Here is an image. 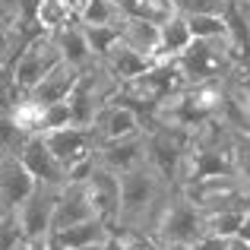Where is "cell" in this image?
<instances>
[{
    "label": "cell",
    "instance_id": "6da1fadb",
    "mask_svg": "<svg viewBox=\"0 0 250 250\" xmlns=\"http://www.w3.org/2000/svg\"><path fill=\"white\" fill-rule=\"evenodd\" d=\"M171 187H177V184H171L165 174H159L149 162L121 174V219H117L114 228L149 234Z\"/></svg>",
    "mask_w": 250,
    "mask_h": 250
},
{
    "label": "cell",
    "instance_id": "7a4b0ae2",
    "mask_svg": "<svg viewBox=\"0 0 250 250\" xmlns=\"http://www.w3.org/2000/svg\"><path fill=\"white\" fill-rule=\"evenodd\" d=\"M174 67L187 85L196 83H225L238 73V42L234 38H193L181 57H174Z\"/></svg>",
    "mask_w": 250,
    "mask_h": 250
},
{
    "label": "cell",
    "instance_id": "3957f363",
    "mask_svg": "<svg viewBox=\"0 0 250 250\" xmlns=\"http://www.w3.org/2000/svg\"><path fill=\"white\" fill-rule=\"evenodd\" d=\"M149 238H155L165 247H190L203 238V209L184 193V187H171Z\"/></svg>",
    "mask_w": 250,
    "mask_h": 250
},
{
    "label": "cell",
    "instance_id": "277c9868",
    "mask_svg": "<svg viewBox=\"0 0 250 250\" xmlns=\"http://www.w3.org/2000/svg\"><path fill=\"white\" fill-rule=\"evenodd\" d=\"M57 63H63L61 48L51 38V32H44V35L25 42V48L16 54V61H13V83H16L19 92H32Z\"/></svg>",
    "mask_w": 250,
    "mask_h": 250
},
{
    "label": "cell",
    "instance_id": "5b68a950",
    "mask_svg": "<svg viewBox=\"0 0 250 250\" xmlns=\"http://www.w3.org/2000/svg\"><path fill=\"white\" fill-rule=\"evenodd\" d=\"M57 196H61V187L38 184V187L16 206L19 228H22V234H25V241H29V244H48L51 231H54Z\"/></svg>",
    "mask_w": 250,
    "mask_h": 250
},
{
    "label": "cell",
    "instance_id": "8992f818",
    "mask_svg": "<svg viewBox=\"0 0 250 250\" xmlns=\"http://www.w3.org/2000/svg\"><path fill=\"white\" fill-rule=\"evenodd\" d=\"M92 130H95V140L98 143L127 140V136H136V133H143V130H146V117H143L136 108H130V104L111 98V102L98 111Z\"/></svg>",
    "mask_w": 250,
    "mask_h": 250
},
{
    "label": "cell",
    "instance_id": "52a82bcc",
    "mask_svg": "<svg viewBox=\"0 0 250 250\" xmlns=\"http://www.w3.org/2000/svg\"><path fill=\"white\" fill-rule=\"evenodd\" d=\"M95 159L102 168L114 171V174H127V171L140 168L149 162V140L146 130L127 140H111V143H98L95 146Z\"/></svg>",
    "mask_w": 250,
    "mask_h": 250
},
{
    "label": "cell",
    "instance_id": "ba28073f",
    "mask_svg": "<svg viewBox=\"0 0 250 250\" xmlns=\"http://www.w3.org/2000/svg\"><path fill=\"white\" fill-rule=\"evenodd\" d=\"M44 143H48V149L54 152V159L61 162L63 168L76 165V162L89 159V155H95V130L92 127H76V124H70V127H61V130H48V133H42Z\"/></svg>",
    "mask_w": 250,
    "mask_h": 250
},
{
    "label": "cell",
    "instance_id": "9c48e42d",
    "mask_svg": "<svg viewBox=\"0 0 250 250\" xmlns=\"http://www.w3.org/2000/svg\"><path fill=\"white\" fill-rule=\"evenodd\" d=\"M85 187H89L95 215H98V219H104L111 228H114L117 219H121V174H114V171H108V168L98 165L95 174L85 181Z\"/></svg>",
    "mask_w": 250,
    "mask_h": 250
},
{
    "label": "cell",
    "instance_id": "30bf717a",
    "mask_svg": "<svg viewBox=\"0 0 250 250\" xmlns=\"http://www.w3.org/2000/svg\"><path fill=\"white\" fill-rule=\"evenodd\" d=\"M19 159H22V165L29 168V174L35 177L38 184H48V187H63V184H67V168L54 159V152H51L48 143H44V136H32L22 146Z\"/></svg>",
    "mask_w": 250,
    "mask_h": 250
},
{
    "label": "cell",
    "instance_id": "8fae6325",
    "mask_svg": "<svg viewBox=\"0 0 250 250\" xmlns=\"http://www.w3.org/2000/svg\"><path fill=\"white\" fill-rule=\"evenodd\" d=\"M38 187L19 155H0V203L6 212H16V206Z\"/></svg>",
    "mask_w": 250,
    "mask_h": 250
},
{
    "label": "cell",
    "instance_id": "7c38bea8",
    "mask_svg": "<svg viewBox=\"0 0 250 250\" xmlns=\"http://www.w3.org/2000/svg\"><path fill=\"white\" fill-rule=\"evenodd\" d=\"M51 38H54L57 48H61V57L67 63H73L76 70H89L92 63H98L95 51H92V44H89V35H85V25L80 22V19H73V22L54 29Z\"/></svg>",
    "mask_w": 250,
    "mask_h": 250
},
{
    "label": "cell",
    "instance_id": "4fadbf2b",
    "mask_svg": "<svg viewBox=\"0 0 250 250\" xmlns=\"http://www.w3.org/2000/svg\"><path fill=\"white\" fill-rule=\"evenodd\" d=\"M95 219V206L85 184H63L61 196H57V212H54V231L57 228H70L76 222Z\"/></svg>",
    "mask_w": 250,
    "mask_h": 250
},
{
    "label": "cell",
    "instance_id": "5bb4252c",
    "mask_svg": "<svg viewBox=\"0 0 250 250\" xmlns=\"http://www.w3.org/2000/svg\"><path fill=\"white\" fill-rule=\"evenodd\" d=\"M111 231L114 228L108 225L104 219H85V222H76V225L70 228H57V231H51L48 244L57 247V250H70V247H89V244H104V241L111 238Z\"/></svg>",
    "mask_w": 250,
    "mask_h": 250
},
{
    "label": "cell",
    "instance_id": "9a60e30c",
    "mask_svg": "<svg viewBox=\"0 0 250 250\" xmlns=\"http://www.w3.org/2000/svg\"><path fill=\"white\" fill-rule=\"evenodd\" d=\"M102 63L104 70H108L111 76H114L117 83H130V80H136V76H143V73H149V70L155 67L159 61H152V57H143V54H136L133 48H127L124 42H117L114 48L108 51V54L102 57Z\"/></svg>",
    "mask_w": 250,
    "mask_h": 250
},
{
    "label": "cell",
    "instance_id": "2e32d148",
    "mask_svg": "<svg viewBox=\"0 0 250 250\" xmlns=\"http://www.w3.org/2000/svg\"><path fill=\"white\" fill-rule=\"evenodd\" d=\"M80 73L83 70H76L73 63H57L54 70H51L48 76H44L42 83L35 85L32 92H25L29 98H35L38 104H54V102H67L70 92H73V85L80 83Z\"/></svg>",
    "mask_w": 250,
    "mask_h": 250
},
{
    "label": "cell",
    "instance_id": "e0dca14e",
    "mask_svg": "<svg viewBox=\"0 0 250 250\" xmlns=\"http://www.w3.org/2000/svg\"><path fill=\"white\" fill-rule=\"evenodd\" d=\"M121 42L127 48H133L136 54L159 61V22H149V19H140V16L124 19L121 22Z\"/></svg>",
    "mask_w": 250,
    "mask_h": 250
},
{
    "label": "cell",
    "instance_id": "ac0fdd59",
    "mask_svg": "<svg viewBox=\"0 0 250 250\" xmlns=\"http://www.w3.org/2000/svg\"><path fill=\"white\" fill-rule=\"evenodd\" d=\"M193 44V32L184 13H174L168 22L159 25V61H174Z\"/></svg>",
    "mask_w": 250,
    "mask_h": 250
},
{
    "label": "cell",
    "instance_id": "d6986e66",
    "mask_svg": "<svg viewBox=\"0 0 250 250\" xmlns=\"http://www.w3.org/2000/svg\"><path fill=\"white\" fill-rule=\"evenodd\" d=\"M80 22L83 25H121L124 13L117 10L114 0H83Z\"/></svg>",
    "mask_w": 250,
    "mask_h": 250
},
{
    "label": "cell",
    "instance_id": "ffe728a7",
    "mask_svg": "<svg viewBox=\"0 0 250 250\" xmlns=\"http://www.w3.org/2000/svg\"><path fill=\"white\" fill-rule=\"evenodd\" d=\"M76 16V6L70 3V0H42V6H38V25H42V32H54L61 29V25L73 22Z\"/></svg>",
    "mask_w": 250,
    "mask_h": 250
},
{
    "label": "cell",
    "instance_id": "44dd1931",
    "mask_svg": "<svg viewBox=\"0 0 250 250\" xmlns=\"http://www.w3.org/2000/svg\"><path fill=\"white\" fill-rule=\"evenodd\" d=\"M247 212L238 209H222V212H203V234H219V238H234Z\"/></svg>",
    "mask_w": 250,
    "mask_h": 250
},
{
    "label": "cell",
    "instance_id": "7402d4cb",
    "mask_svg": "<svg viewBox=\"0 0 250 250\" xmlns=\"http://www.w3.org/2000/svg\"><path fill=\"white\" fill-rule=\"evenodd\" d=\"M187 22L193 38H234L228 19L219 13H196V16H187Z\"/></svg>",
    "mask_w": 250,
    "mask_h": 250
},
{
    "label": "cell",
    "instance_id": "603a6c76",
    "mask_svg": "<svg viewBox=\"0 0 250 250\" xmlns=\"http://www.w3.org/2000/svg\"><path fill=\"white\" fill-rule=\"evenodd\" d=\"M85 35H89V44L95 51V61H102L121 42V25H85Z\"/></svg>",
    "mask_w": 250,
    "mask_h": 250
},
{
    "label": "cell",
    "instance_id": "cb8c5ba5",
    "mask_svg": "<svg viewBox=\"0 0 250 250\" xmlns=\"http://www.w3.org/2000/svg\"><path fill=\"white\" fill-rule=\"evenodd\" d=\"M231 155H234V174L250 187V130H238L234 133Z\"/></svg>",
    "mask_w": 250,
    "mask_h": 250
},
{
    "label": "cell",
    "instance_id": "d4e9b609",
    "mask_svg": "<svg viewBox=\"0 0 250 250\" xmlns=\"http://www.w3.org/2000/svg\"><path fill=\"white\" fill-rule=\"evenodd\" d=\"M25 244V234L19 228L16 212H3L0 215V250H19Z\"/></svg>",
    "mask_w": 250,
    "mask_h": 250
},
{
    "label": "cell",
    "instance_id": "484cf974",
    "mask_svg": "<svg viewBox=\"0 0 250 250\" xmlns=\"http://www.w3.org/2000/svg\"><path fill=\"white\" fill-rule=\"evenodd\" d=\"M171 3L184 16H196V13H219V16H225V10H228V0H171Z\"/></svg>",
    "mask_w": 250,
    "mask_h": 250
},
{
    "label": "cell",
    "instance_id": "4316f807",
    "mask_svg": "<svg viewBox=\"0 0 250 250\" xmlns=\"http://www.w3.org/2000/svg\"><path fill=\"white\" fill-rule=\"evenodd\" d=\"M73 124V114H70V104L67 102H54V104H44V133L48 130H61Z\"/></svg>",
    "mask_w": 250,
    "mask_h": 250
},
{
    "label": "cell",
    "instance_id": "83f0119b",
    "mask_svg": "<svg viewBox=\"0 0 250 250\" xmlns=\"http://www.w3.org/2000/svg\"><path fill=\"white\" fill-rule=\"evenodd\" d=\"M95 168H98V159H95V155H89V159L70 165L67 168V184H85L92 174H95Z\"/></svg>",
    "mask_w": 250,
    "mask_h": 250
},
{
    "label": "cell",
    "instance_id": "f1b7e54d",
    "mask_svg": "<svg viewBox=\"0 0 250 250\" xmlns=\"http://www.w3.org/2000/svg\"><path fill=\"white\" fill-rule=\"evenodd\" d=\"M19 95H22V92L16 89V83H0V117L13 114V108H16Z\"/></svg>",
    "mask_w": 250,
    "mask_h": 250
},
{
    "label": "cell",
    "instance_id": "f546056e",
    "mask_svg": "<svg viewBox=\"0 0 250 250\" xmlns=\"http://www.w3.org/2000/svg\"><path fill=\"white\" fill-rule=\"evenodd\" d=\"M190 250H234V238H219V234H203Z\"/></svg>",
    "mask_w": 250,
    "mask_h": 250
},
{
    "label": "cell",
    "instance_id": "4dcf8cb0",
    "mask_svg": "<svg viewBox=\"0 0 250 250\" xmlns=\"http://www.w3.org/2000/svg\"><path fill=\"white\" fill-rule=\"evenodd\" d=\"M136 250H168V247L159 244L155 238H149V234H143V238H140V247H136Z\"/></svg>",
    "mask_w": 250,
    "mask_h": 250
},
{
    "label": "cell",
    "instance_id": "1f68e13d",
    "mask_svg": "<svg viewBox=\"0 0 250 250\" xmlns=\"http://www.w3.org/2000/svg\"><path fill=\"white\" fill-rule=\"evenodd\" d=\"M238 241H244V244H250V212L244 215V222H241V228H238V234H234Z\"/></svg>",
    "mask_w": 250,
    "mask_h": 250
},
{
    "label": "cell",
    "instance_id": "d6a6232c",
    "mask_svg": "<svg viewBox=\"0 0 250 250\" xmlns=\"http://www.w3.org/2000/svg\"><path fill=\"white\" fill-rule=\"evenodd\" d=\"M0 83H13V67L0 63Z\"/></svg>",
    "mask_w": 250,
    "mask_h": 250
},
{
    "label": "cell",
    "instance_id": "836d02e7",
    "mask_svg": "<svg viewBox=\"0 0 250 250\" xmlns=\"http://www.w3.org/2000/svg\"><path fill=\"white\" fill-rule=\"evenodd\" d=\"M70 250H104V244H89V247H70Z\"/></svg>",
    "mask_w": 250,
    "mask_h": 250
},
{
    "label": "cell",
    "instance_id": "e575fe53",
    "mask_svg": "<svg viewBox=\"0 0 250 250\" xmlns=\"http://www.w3.org/2000/svg\"><path fill=\"white\" fill-rule=\"evenodd\" d=\"M19 250H42V244H29V241H25V244L19 247Z\"/></svg>",
    "mask_w": 250,
    "mask_h": 250
},
{
    "label": "cell",
    "instance_id": "d590c367",
    "mask_svg": "<svg viewBox=\"0 0 250 250\" xmlns=\"http://www.w3.org/2000/svg\"><path fill=\"white\" fill-rule=\"evenodd\" d=\"M42 250H57V247H51V244H42Z\"/></svg>",
    "mask_w": 250,
    "mask_h": 250
},
{
    "label": "cell",
    "instance_id": "8d00e7d4",
    "mask_svg": "<svg viewBox=\"0 0 250 250\" xmlns=\"http://www.w3.org/2000/svg\"><path fill=\"white\" fill-rule=\"evenodd\" d=\"M3 212H6V209H3V203H0V215H3Z\"/></svg>",
    "mask_w": 250,
    "mask_h": 250
},
{
    "label": "cell",
    "instance_id": "74e56055",
    "mask_svg": "<svg viewBox=\"0 0 250 250\" xmlns=\"http://www.w3.org/2000/svg\"><path fill=\"white\" fill-rule=\"evenodd\" d=\"M244 44H250V32H247V42H244Z\"/></svg>",
    "mask_w": 250,
    "mask_h": 250
},
{
    "label": "cell",
    "instance_id": "f35d334b",
    "mask_svg": "<svg viewBox=\"0 0 250 250\" xmlns=\"http://www.w3.org/2000/svg\"><path fill=\"white\" fill-rule=\"evenodd\" d=\"M247 250H250V244H247Z\"/></svg>",
    "mask_w": 250,
    "mask_h": 250
}]
</instances>
